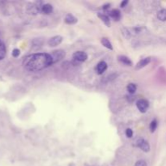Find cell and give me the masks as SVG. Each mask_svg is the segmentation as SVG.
<instances>
[{
	"label": "cell",
	"mask_w": 166,
	"mask_h": 166,
	"mask_svg": "<svg viewBox=\"0 0 166 166\" xmlns=\"http://www.w3.org/2000/svg\"><path fill=\"white\" fill-rule=\"evenodd\" d=\"M53 63V59L50 54L38 53L30 54L24 58L23 65L24 68L29 71H39L46 67L51 66Z\"/></svg>",
	"instance_id": "1"
},
{
	"label": "cell",
	"mask_w": 166,
	"mask_h": 166,
	"mask_svg": "<svg viewBox=\"0 0 166 166\" xmlns=\"http://www.w3.org/2000/svg\"><path fill=\"white\" fill-rule=\"evenodd\" d=\"M135 146L139 147L144 152H148L150 151V144L147 141H146L144 139H142V138H139L135 141Z\"/></svg>",
	"instance_id": "2"
},
{
	"label": "cell",
	"mask_w": 166,
	"mask_h": 166,
	"mask_svg": "<svg viewBox=\"0 0 166 166\" xmlns=\"http://www.w3.org/2000/svg\"><path fill=\"white\" fill-rule=\"evenodd\" d=\"M52 59H53V63H58L59 62L60 60H62L63 58L65 57L66 53L65 51L63 50H54L50 54Z\"/></svg>",
	"instance_id": "3"
},
{
	"label": "cell",
	"mask_w": 166,
	"mask_h": 166,
	"mask_svg": "<svg viewBox=\"0 0 166 166\" xmlns=\"http://www.w3.org/2000/svg\"><path fill=\"white\" fill-rule=\"evenodd\" d=\"M136 106L138 109H139L141 113H146L147 109H148L149 104H148V101L145 99H139L137 100Z\"/></svg>",
	"instance_id": "4"
},
{
	"label": "cell",
	"mask_w": 166,
	"mask_h": 166,
	"mask_svg": "<svg viewBox=\"0 0 166 166\" xmlns=\"http://www.w3.org/2000/svg\"><path fill=\"white\" fill-rule=\"evenodd\" d=\"M73 58L77 62H85L88 59V54L84 51H76L73 54Z\"/></svg>",
	"instance_id": "5"
},
{
	"label": "cell",
	"mask_w": 166,
	"mask_h": 166,
	"mask_svg": "<svg viewBox=\"0 0 166 166\" xmlns=\"http://www.w3.org/2000/svg\"><path fill=\"white\" fill-rule=\"evenodd\" d=\"M63 37L62 36H54L48 41V45L50 47H56L63 42Z\"/></svg>",
	"instance_id": "6"
},
{
	"label": "cell",
	"mask_w": 166,
	"mask_h": 166,
	"mask_svg": "<svg viewBox=\"0 0 166 166\" xmlns=\"http://www.w3.org/2000/svg\"><path fill=\"white\" fill-rule=\"evenodd\" d=\"M108 68V65H107V63L105 62H104V61H101V62L98 63V64L96 66V71L98 75H102V74Z\"/></svg>",
	"instance_id": "7"
},
{
	"label": "cell",
	"mask_w": 166,
	"mask_h": 166,
	"mask_svg": "<svg viewBox=\"0 0 166 166\" xmlns=\"http://www.w3.org/2000/svg\"><path fill=\"white\" fill-rule=\"evenodd\" d=\"M151 62V58L150 57H147V58H144L143 59H141L139 63L136 64V66H135V69L136 70H139V69H142L143 67H145L147 65H148Z\"/></svg>",
	"instance_id": "8"
},
{
	"label": "cell",
	"mask_w": 166,
	"mask_h": 166,
	"mask_svg": "<svg viewBox=\"0 0 166 166\" xmlns=\"http://www.w3.org/2000/svg\"><path fill=\"white\" fill-rule=\"evenodd\" d=\"M109 16L111 18H113L115 21H118L121 20V18H122L121 11L118 10V9H113V10H111L109 11Z\"/></svg>",
	"instance_id": "9"
},
{
	"label": "cell",
	"mask_w": 166,
	"mask_h": 166,
	"mask_svg": "<svg viewBox=\"0 0 166 166\" xmlns=\"http://www.w3.org/2000/svg\"><path fill=\"white\" fill-rule=\"evenodd\" d=\"M118 61L120 63L124 64V65H126V66H131L132 65H133L131 60L128 57L125 56V55H119V56L118 57Z\"/></svg>",
	"instance_id": "10"
},
{
	"label": "cell",
	"mask_w": 166,
	"mask_h": 166,
	"mask_svg": "<svg viewBox=\"0 0 166 166\" xmlns=\"http://www.w3.org/2000/svg\"><path fill=\"white\" fill-rule=\"evenodd\" d=\"M97 16L101 20V21L105 24L107 27H110V20L109 16H107L105 14L100 13V12H98L97 13Z\"/></svg>",
	"instance_id": "11"
},
{
	"label": "cell",
	"mask_w": 166,
	"mask_h": 166,
	"mask_svg": "<svg viewBox=\"0 0 166 166\" xmlns=\"http://www.w3.org/2000/svg\"><path fill=\"white\" fill-rule=\"evenodd\" d=\"M65 23L67 24H75L78 22V20L77 18L75 17L71 14H68L66 15V17H65Z\"/></svg>",
	"instance_id": "12"
},
{
	"label": "cell",
	"mask_w": 166,
	"mask_h": 166,
	"mask_svg": "<svg viewBox=\"0 0 166 166\" xmlns=\"http://www.w3.org/2000/svg\"><path fill=\"white\" fill-rule=\"evenodd\" d=\"M41 11L45 15H50L52 13V11H53V6L49 3H45L44 5H42Z\"/></svg>",
	"instance_id": "13"
},
{
	"label": "cell",
	"mask_w": 166,
	"mask_h": 166,
	"mask_svg": "<svg viewBox=\"0 0 166 166\" xmlns=\"http://www.w3.org/2000/svg\"><path fill=\"white\" fill-rule=\"evenodd\" d=\"M100 42L101 44H102V45H104V47L109 49V50H113V45H112V43L110 42V41L106 37H102L100 40Z\"/></svg>",
	"instance_id": "14"
},
{
	"label": "cell",
	"mask_w": 166,
	"mask_h": 166,
	"mask_svg": "<svg viewBox=\"0 0 166 166\" xmlns=\"http://www.w3.org/2000/svg\"><path fill=\"white\" fill-rule=\"evenodd\" d=\"M6 53H7V50H6V46L4 43L2 41H0V60L3 59L5 58Z\"/></svg>",
	"instance_id": "15"
},
{
	"label": "cell",
	"mask_w": 166,
	"mask_h": 166,
	"mask_svg": "<svg viewBox=\"0 0 166 166\" xmlns=\"http://www.w3.org/2000/svg\"><path fill=\"white\" fill-rule=\"evenodd\" d=\"M157 18L161 21H166V9H161L157 12Z\"/></svg>",
	"instance_id": "16"
},
{
	"label": "cell",
	"mask_w": 166,
	"mask_h": 166,
	"mask_svg": "<svg viewBox=\"0 0 166 166\" xmlns=\"http://www.w3.org/2000/svg\"><path fill=\"white\" fill-rule=\"evenodd\" d=\"M127 92L130 94H134V93H136L137 86H136V84H133V83H131V84H129L127 85Z\"/></svg>",
	"instance_id": "17"
},
{
	"label": "cell",
	"mask_w": 166,
	"mask_h": 166,
	"mask_svg": "<svg viewBox=\"0 0 166 166\" xmlns=\"http://www.w3.org/2000/svg\"><path fill=\"white\" fill-rule=\"evenodd\" d=\"M157 127H158V122H157V120H156V119L152 120V121L151 122L150 126H149L150 131L152 132V133H154L156 129H157Z\"/></svg>",
	"instance_id": "18"
},
{
	"label": "cell",
	"mask_w": 166,
	"mask_h": 166,
	"mask_svg": "<svg viewBox=\"0 0 166 166\" xmlns=\"http://www.w3.org/2000/svg\"><path fill=\"white\" fill-rule=\"evenodd\" d=\"M12 56H13L14 58H17L19 57V55L20 54V50H19V49H14L13 50H12Z\"/></svg>",
	"instance_id": "19"
},
{
	"label": "cell",
	"mask_w": 166,
	"mask_h": 166,
	"mask_svg": "<svg viewBox=\"0 0 166 166\" xmlns=\"http://www.w3.org/2000/svg\"><path fill=\"white\" fill-rule=\"evenodd\" d=\"M134 166H147V163L145 161H143V160H140V161H138L136 163H135Z\"/></svg>",
	"instance_id": "20"
},
{
	"label": "cell",
	"mask_w": 166,
	"mask_h": 166,
	"mask_svg": "<svg viewBox=\"0 0 166 166\" xmlns=\"http://www.w3.org/2000/svg\"><path fill=\"white\" fill-rule=\"evenodd\" d=\"M126 135H127V138H131L133 136V131L130 128H127V130H126Z\"/></svg>",
	"instance_id": "21"
},
{
	"label": "cell",
	"mask_w": 166,
	"mask_h": 166,
	"mask_svg": "<svg viewBox=\"0 0 166 166\" xmlns=\"http://www.w3.org/2000/svg\"><path fill=\"white\" fill-rule=\"evenodd\" d=\"M128 1L127 0H125V1H122V2H121V4H120V7H125L126 6H127V4H128Z\"/></svg>",
	"instance_id": "22"
},
{
	"label": "cell",
	"mask_w": 166,
	"mask_h": 166,
	"mask_svg": "<svg viewBox=\"0 0 166 166\" xmlns=\"http://www.w3.org/2000/svg\"><path fill=\"white\" fill-rule=\"evenodd\" d=\"M110 7V4L109 3H107V4H104V6H102V8L104 10H108V9Z\"/></svg>",
	"instance_id": "23"
}]
</instances>
